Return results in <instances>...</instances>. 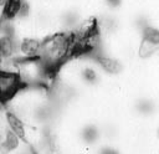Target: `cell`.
<instances>
[{
    "instance_id": "1",
    "label": "cell",
    "mask_w": 159,
    "mask_h": 154,
    "mask_svg": "<svg viewBox=\"0 0 159 154\" xmlns=\"http://www.w3.org/2000/svg\"><path fill=\"white\" fill-rule=\"evenodd\" d=\"M72 53V36L67 32H56L42 40L40 58L52 70L58 67Z\"/></svg>"
},
{
    "instance_id": "2",
    "label": "cell",
    "mask_w": 159,
    "mask_h": 154,
    "mask_svg": "<svg viewBox=\"0 0 159 154\" xmlns=\"http://www.w3.org/2000/svg\"><path fill=\"white\" fill-rule=\"evenodd\" d=\"M17 70L24 86H41L51 72L40 57L19 60Z\"/></svg>"
},
{
    "instance_id": "3",
    "label": "cell",
    "mask_w": 159,
    "mask_h": 154,
    "mask_svg": "<svg viewBox=\"0 0 159 154\" xmlns=\"http://www.w3.org/2000/svg\"><path fill=\"white\" fill-rule=\"evenodd\" d=\"M22 87L24 83L17 72L0 71V102H9Z\"/></svg>"
},
{
    "instance_id": "4",
    "label": "cell",
    "mask_w": 159,
    "mask_h": 154,
    "mask_svg": "<svg viewBox=\"0 0 159 154\" xmlns=\"http://www.w3.org/2000/svg\"><path fill=\"white\" fill-rule=\"evenodd\" d=\"M14 154H35L32 150H31V145L30 144H27V143H25L19 150H16Z\"/></svg>"
}]
</instances>
